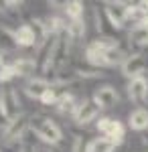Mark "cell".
I'll return each instance as SVG.
<instances>
[{
	"label": "cell",
	"instance_id": "6da1fadb",
	"mask_svg": "<svg viewBox=\"0 0 148 152\" xmlns=\"http://www.w3.org/2000/svg\"><path fill=\"white\" fill-rule=\"evenodd\" d=\"M31 122H33V116L26 114V112H21L12 120L4 122V128H2V140H4V144L12 146V148H18L24 142L26 132L31 130Z\"/></svg>",
	"mask_w": 148,
	"mask_h": 152
},
{
	"label": "cell",
	"instance_id": "7a4b0ae2",
	"mask_svg": "<svg viewBox=\"0 0 148 152\" xmlns=\"http://www.w3.org/2000/svg\"><path fill=\"white\" fill-rule=\"evenodd\" d=\"M31 132L43 144H47L49 148L61 144V140H63V130H61V126L49 116H33Z\"/></svg>",
	"mask_w": 148,
	"mask_h": 152
},
{
	"label": "cell",
	"instance_id": "3957f363",
	"mask_svg": "<svg viewBox=\"0 0 148 152\" xmlns=\"http://www.w3.org/2000/svg\"><path fill=\"white\" fill-rule=\"evenodd\" d=\"M103 14L114 31H122L128 23V2H103Z\"/></svg>",
	"mask_w": 148,
	"mask_h": 152
},
{
	"label": "cell",
	"instance_id": "277c9868",
	"mask_svg": "<svg viewBox=\"0 0 148 152\" xmlns=\"http://www.w3.org/2000/svg\"><path fill=\"white\" fill-rule=\"evenodd\" d=\"M146 67H148V61L142 53H128V57H126V61L122 63L120 71H122L124 77H128V81H130V79L142 77L144 71H146Z\"/></svg>",
	"mask_w": 148,
	"mask_h": 152
},
{
	"label": "cell",
	"instance_id": "5b68a950",
	"mask_svg": "<svg viewBox=\"0 0 148 152\" xmlns=\"http://www.w3.org/2000/svg\"><path fill=\"white\" fill-rule=\"evenodd\" d=\"M106 51H108V49L102 47V45L93 39L89 45L85 47L83 59H85V63H87L89 67H95V69H106V67H110V65H108V55H106Z\"/></svg>",
	"mask_w": 148,
	"mask_h": 152
},
{
	"label": "cell",
	"instance_id": "8992f818",
	"mask_svg": "<svg viewBox=\"0 0 148 152\" xmlns=\"http://www.w3.org/2000/svg\"><path fill=\"white\" fill-rule=\"evenodd\" d=\"M100 105L95 104L93 99H83L77 107V112H75V116H73V122L77 124V126H87L91 122H95L97 118H100Z\"/></svg>",
	"mask_w": 148,
	"mask_h": 152
},
{
	"label": "cell",
	"instance_id": "52a82bcc",
	"mask_svg": "<svg viewBox=\"0 0 148 152\" xmlns=\"http://www.w3.org/2000/svg\"><path fill=\"white\" fill-rule=\"evenodd\" d=\"M49 89H51V81H49L47 77H39V75H34L33 79H29L23 87L24 94L29 95L31 99H37V102H41L43 95H45Z\"/></svg>",
	"mask_w": 148,
	"mask_h": 152
},
{
	"label": "cell",
	"instance_id": "ba28073f",
	"mask_svg": "<svg viewBox=\"0 0 148 152\" xmlns=\"http://www.w3.org/2000/svg\"><path fill=\"white\" fill-rule=\"evenodd\" d=\"M14 37H16V43L21 49H31V47H39V37H37V31L33 28L31 23L21 24L18 28H14Z\"/></svg>",
	"mask_w": 148,
	"mask_h": 152
},
{
	"label": "cell",
	"instance_id": "9c48e42d",
	"mask_svg": "<svg viewBox=\"0 0 148 152\" xmlns=\"http://www.w3.org/2000/svg\"><path fill=\"white\" fill-rule=\"evenodd\" d=\"M93 102L100 105L102 110H108V107H114L118 102H120V95H118V89L114 85H102L95 89L93 94Z\"/></svg>",
	"mask_w": 148,
	"mask_h": 152
},
{
	"label": "cell",
	"instance_id": "30bf717a",
	"mask_svg": "<svg viewBox=\"0 0 148 152\" xmlns=\"http://www.w3.org/2000/svg\"><path fill=\"white\" fill-rule=\"evenodd\" d=\"M128 97L134 102V104H146L148 97V79L142 75V77H136V79H130L128 81Z\"/></svg>",
	"mask_w": 148,
	"mask_h": 152
},
{
	"label": "cell",
	"instance_id": "8fae6325",
	"mask_svg": "<svg viewBox=\"0 0 148 152\" xmlns=\"http://www.w3.org/2000/svg\"><path fill=\"white\" fill-rule=\"evenodd\" d=\"M10 65H12V69H14V75L16 77H26V81L33 79L34 73H39L34 57H18L16 61H12Z\"/></svg>",
	"mask_w": 148,
	"mask_h": 152
},
{
	"label": "cell",
	"instance_id": "7c38bea8",
	"mask_svg": "<svg viewBox=\"0 0 148 152\" xmlns=\"http://www.w3.org/2000/svg\"><path fill=\"white\" fill-rule=\"evenodd\" d=\"M81 102H77L75 99V95L69 94V91H63V94L59 95V102H57V112L61 114V116H75V112H77V107H79Z\"/></svg>",
	"mask_w": 148,
	"mask_h": 152
},
{
	"label": "cell",
	"instance_id": "4fadbf2b",
	"mask_svg": "<svg viewBox=\"0 0 148 152\" xmlns=\"http://www.w3.org/2000/svg\"><path fill=\"white\" fill-rule=\"evenodd\" d=\"M128 128L134 132H144L148 130V110L146 107H136L128 116Z\"/></svg>",
	"mask_w": 148,
	"mask_h": 152
},
{
	"label": "cell",
	"instance_id": "5bb4252c",
	"mask_svg": "<svg viewBox=\"0 0 148 152\" xmlns=\"http://www.w3.org/2000/svg\"><path fill=\"white\" fill-rule=\"evenodd\" d=\"M103 136H106L110 142H114L116 146H120V144L124 142V138H126V126L120 122V120H114V118H112V124H110V128L106 130Z\"/></svg>",
	"mask_w": 148,
	"mask_h": 152
},
{
	"label": "cell",
	"instance_id": "9a60e30c",
	"mask_svg": "<svg viewBox=\"0 0 148 152\" xmlns=\"http://www.w3.org/2000/svg\"><path fill=\"white\" fill-rule=\"evenodd\" d=\"M4 95H6V105H8V112H10V120L14 116H18L23 112V102H21V94L14 89V87H8L4 89Z\"/></svg>",
	"mask_w": 148,
	"mask_h": 152
},
{
	"label": "cell",
	"instance_id": "2e32d148",
	"mask_svg": "<svg viewBox=\"0 0 148 152\" xmlns=\"http://www.w3.org/2000/svg\"><path fill=\"white\" fill-rule=\"evenodd\" d=\"M0 49L2 51H16L18 43H16V37H14V31L8 28L6 24H0Z\"/></svg>",
	"mask_w": 148,
	"mask_h": 152
},
{
	"label": "cell",
	"instance_id": "e0dca14e",
	"mask_svg": "<svg viewBox=\"0 0 148 152\" xmlns=\"http://www.w3.org/2000/svg\"><path fill=\"white\" fill-rule=\"evenodd\" d=\"M128 41L134 47H148V28L142 26V24L132 26L130 33H128Z\"/></svg>",
	"mask_w": 148,
	"mask_h": 152
},
{
	"label": "cell",
	"instance_id": "ac0fdd59",
	"mask_svg": "<svg viewBox=\"0 0 148 152\" xmlns=\"http://www.w3.org/2000/svg\"><path fill=\"white\" fill-rule=\"evenodd\" d=\"M63 12H65V18H69V20H83L85 6H83V2H79V0L63 2Z\"/></svg>",
	"mask_w": 148,
	"mask_h": 152
},
{
	"label": "cell",
	"instance_id": "d6986e66",
	"mask_svg": "<svg viewBox=\"0 0 148 152\" xmlns=\"http://www.w3.org/2000/svg\"><path fill=\"white\" fill-rule=\"evenodd\" d=\"M114 150H116V144L110 142L106 136H102V138H91L85 144V152H114Z\"/></svg>",
	"mask_w": 148,
	"mask_h": 152
},
{
	"label": "cell",
	"instance_id": "ffe728a7",
	"mask_svg": "<svg viewBox=\"0 0 148 152\" xmlns=\"http://www.w3.org/2000/svg\"><path fill=\"white\" fill-rule=\"evenodd\" d=\"M87 65V63H85ZM79 79H102V77H106V73H103V69H95V67H75V71H73Z\"/></svg>",
	"mask_w": 148,
	"mask_h": 152
},
{
	"label": "cell",
	"instance_id": "44dd1931",
	"mask_svg": "<svg viewBox=\"0 0 148 152\" xmlns=\"http://www.w3.org/2000/svg\"><path fill=\"white\" fill-rule=\"evenodd\" d=\"M85 144H87V142H83V138H81L79 134H73L69 152H85Z\"/></svg>",
	"mask_w": 148,
	"mask_h": 152
},
{
	"label": "cell",
	"instance_id": "7402d4cb",
	"mask_svg": "<svg viewBox=\"0 0 148 152\" xmlns=\"http://www.w3.org/2000/svg\"><path fill=\"white\" fill-rule=\"evenodd\" d=\"M0 118L4 122L10 120V112H8V105H6V95H4V89H0Z\"/></svg>",
	"mask_w": 148,
	"mask_h": 152
},
{
	"label": "cell",
	"instance_id": "603a6c76",
	"mask_svg": "<svg viewBox=\"0 0 148 152\" xmlns=\"http://www.w3.org/2000/svg\"><path fill=\"white\" fill-rule=\"evenodd\" d=\"M16 75H14V69H12V65H6L2 73H0V83H10Z\"/></svg>",
	"mask_w": 148,
	"mask_h": 152
},
{
	"label": "cell",
	"instance_id": "cb8c5ba5",
	"mask_svg": "<svg viewBox=\"0 0 148 152\" xmlns=\"http://www.w3.org/2000/svg\"><path fill=\"white\" fill-rule=\"evenodd\" d=\"M110 124H112V118H100V120H97V132H100V134H106V130L110 128Z\"/></svg>",
	"mask_w": 148,
	"mask_h": 152
},
{
	"label": "cell",
	"instance_id": "d4e9b609",
	"mask_svg": "<svg viewBox=\"0 0 148 152\" xmlns=\"http://www.w3.org/2000/svg\"><path fill=\"white\" fill-rule=\"evenodd\" d=\"M138 6H140V10L144 12V16H148V0H142V2H138Z\"/></svg>",
	"mask_w": 148,
	"mask_h": 152
},
{
	"label": "cell",
	"instance_id": "484cf974",
	"mask_svg": "<svg viewBox=\"0 0 148 152\" xmlns=\"http://www.w3.org/2000/svg\"><path fill=\"white\" fill-rule=\"evenodd\" d=\"M33 152H55V150H51L49 146H43V148H34Z\"/></svg>",
	"mask_w": 148,
	"mask_h": 152
},
{
	"label": "cell",
	"instance_id": "4316f807",
	"mask_svg": "<svg viewBox=\"0 0 148 152\" xmlns=\"http://www.w3.org/2000/svg\"><path fill=\"white\" fill-rule=\"evenodd\" d=\"M6 65H8V63H6V61H4V57H2V55H0V73H2V69H4V67H6Z\"/></svg>",
	"mask_w": 148,
	"mask_h": 152
},
{
	"label": "cell",
	"instance_id": "83f0119b",
	"mask_svg": "<svg viewBox=\"0 0 148 152\" xmlns=\"http://www.w3.org/2000/svg\"><path fill=\"white\" fill-rule=\"evenodd\" d=\"M146 104H148V97H146Z\"/></svg>",
	"mask_w": 148,
	"mask_h": 152
}]
</instances>
